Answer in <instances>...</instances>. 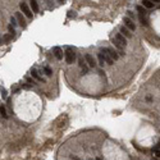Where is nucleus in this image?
<instances>
[{
	"label": "nucleus",
	"instance_id": "nucleus-1",
	"mask_svg": "<svg viewBox=\"0 0 160 160\" xmlns=\"http://www.w3.org/2000/svg\"><path fill=\"white\" fill-rule=\"evenodd\" d=\"M64 56H65V60H67L68 64H73L76 61V59H77V55H76L74 50H72L70 47H67V50L64 53Z\"/></svg>",
	"mask_w": 160,
	"mask_h": 160
},
{
	"label": "nucleus",
	"instance_id": "nucleus-2",
	"mask_svg": "<svg viewBox=\"0 0 160 160\" xmlns=\"http://www.w3.org/2000/svg\"><path fill=\"white\" fill-rule=\"evenodd\" d=\"M19 7H21V10L24 13V16H26L27 18H30V19H32V18H33V13H32V10L30 9V7H28V4H27V3H24V2H23V3H21V5H19Z\"/></svg>",
	"mask_w": 160,
	"mask_h": 160
},
{
	"label": "nucleus",
	"instance_id": "nucleus-3",
	"mask_svg": "<svg viewBox=\"0 0 160 160\" xmlns=\"http://www.w3.org/2000/svg\"><path fill=\"white\" fill-rule=\"evenodd\" d=\"M14 18L17 19L18 24H19L22 28H26L27 23H26V19H24V17H23V14H22L21 12H17V13H16V16H14Z\"/></svg>",
	"mask_w": 160,
	"mask_h": 160
},
{
	"label": "nucleus",
	"instance_id": "nucleus-4",
	"mask_svg": "<svg viewBox=\"0 0 160 160\" xmlns=\"http://www.w3.org/2000/svg\"><path fill=\"white\" fill-rule=\"evenodd\" d=\"M123 23H124V27L128 28L129 31H134L136 30V24L133 23V19H129V18L124 17L123 18Z\"/></svg>",
	"mask_w": 160,
	"mask_h": 160
},
{
	"label": "nucleus",
	"instance_id": "nucleus-5",
	"mask_svg": "<svg viewBox=\"0 0 160 160\" xmlns=\"http://www.w3.org/2000/svg\"><path fill=\"white\" fill-rule=\"evenodd\" d=\"M53 54H54V56H55L58 60H61L63 56H64V53H63L61 47H59V46H54V47H53Z\"/></svg>",
	"mask_w": 160,
	"mask_h": 160
},
{
	"label": "nucleus",
	"instance_id": "nucleus-6",
	"mask_svg": "<svg viewBox=\"0 0 160 160\" xmlns=\"http://www.w3.org/2000/svg\"><path fill=\"white\" fill-rule=\"evenodd\" d=\"M114 39L120 44V46L122 47H124V46H127V39L123 36V35H120V33H115V36H114Z\"/></svg>",
	"mask_w": 160,
	"mask_h": 160
},
{
	"label": "nucleus",
	"instance_id": "nucleus-7",
	"mask_svg": "<svg viewBox=\"0 0 160 160\" xmlns=\"http://www.w3.org/2000/svg\"><path fill=\"white\" fill-rule=\"evenodd\" d=\"M30 73H31V77H32V78H35L36 81H41V82H45V78H42V77H41V76L39 74V72H37V70H36L35 68H32Z\"/></svg>",
	"mask_w": 160,
	"mask_h": 160
},
{
	"label": "nucleus",
	"instance_id": "nucleus-8",
	"mask_svg": "<svg viewBox=\"0 0 160 160\" xmlns=\"http://www.w3.org/2000/svg\"><path fill=\"white\" fill-rule=\"evenodd\" d=\"M85 60L87 61L89 67H91V68H95V67H96V61H95V59H94L90 54H86V55H85Z\"/></svg>",
	"mask_w": 160,
	"mask_h": 160
},
{
	"label": "nucleus",
	"instance_id": "nucleus-9",
	"mask_svg": "<svg viewBox=\"0 0 160 160\" xmlns=\"http://www.w3.org/2000/svg\"><path fill=\"white\" fill-rule=\"evenodd\" d=\"M119 30H120V35H123L126 39H131V37H132V33H131V31H129L128 28H126L124 26H122Z\"/></svg>",
	"mask_w": 160,
	"mask_h": 160
},
{
	"label": "nucleus",
	"instance_id": "nucleus-10",
	"mask_svg": "<svg viewBox=\"0 0 160 160\" xmlns=\"http://www.w3.org/2000/svg\"><path fill=\"white\" fill-rule=\"evenodd\" d=\"M108 51H109V55H110V58L115 61V60H118V58H119V55H118V53L114 50V49H110V47H108Z\"/></svg>",
	"mask_w": 160,
	"mask_h": 160
},
{
	"label": "nucleus",
	"instance_id": "nucleus-11",
	"mask_svg": "<svg viewBox=\"0 0 160 160\" xmlns=\"http://www.w3.org/2000/svg\"><path fill=\"white\" fill-rule=\"evenodd\" d=\"M0 117L4 118V119H8V118H9V115H8V113H7V110H5V106H4L3 104H0Z\"/></svg>",
	"mask_w": 160,
	"mask_h": 160
},
{
	"label": "nucleus",
	"instance_id": "nucleus-12",
	"mask_svg": "<svg viewBox=\"0 0 160 160\" xmlns=\"http://www.w3.org/2000/svg\"><path fill=\"white\" fill-rule=\"evenodd\" d=\"M31 9H32V13H39V3L36 2V0H31Z\"/></svg>",
	"mask_w": 160,
	"mask_h": 160
},
{
	"label": "nucleus",
	"instance_id": "nucleus-13",
	"mask_svg": "<svg viewBox=\"0 0 160 160\" xmlns=\"http://www.w3.org/2000/svg\"><path fill=\"white\" fill-rule=\"evenodd\" d=\"M78 65H79V67H81V68H82V72H83L85 74H86V73L89 72V68H87V65L85 64V60H83L82 58H81V59H79V60H78Z\"/></svg>",
	"mask_w": 160,
	"mask_h": 160
},
{
	"label": "nucleus",
	"instance_id": "nucleus-14",
	"mask_svg": "<svg viewBox=\"0 0 160 160\" xmlns=\"http://www.w3.org/2000/svg\"><path fill=\"white\" fill-rule=\"evenodd\" d=\"M154 5H155V3H152V2H149V0H143V2H142V7H143L145 9L154 8Z\"/></svg>",
	"mask_w": 160,
	"mask_h": 160
},
{
	"label": "nucleus",
	"instance_id": "nucleus-15",
	"mask_svg": "<svg viewBox=\"0 0 160 160\" xmlns=\"http://www.w3.org/2000/svg\"><path fill=\"white\" fill-rule=\"evenodd\" d=\"M136 9H137V12L140 13V16H145V17H146L147 12H146V9H145L142 5H137V7H136Z\"/></svg>",
	"mask_w": 160,
	"mask_h": 160
},
{
	"label": "nucleus",
	"instance_id": "nucleus-16",
	"mask_svg": "<svg viewBox=\"0 0 160 160\" xmlns=\"http://www.w3.org/2000/svg\"><path fill=\"white\" fill-rule=\"evenodd\" d=\"M138 19H140V22H141V24L142 26H149V21H147V18L145 17V16H138Z\"/></svg>",
	"mask_w": 160,
	"mask_h": 160
},
{
	"label": "nucleus",
	"instance_id": "nucleus-17",
	"mask_svg": "<svg viewBox=\"0 0 160 160\" xmlns=\"http://www.w3.org/2000/svg\"><path fill=\"white\" fill-rule=\"evenodd\" d=\"M44 73H45L47 77H51V74H53V69H51L49 65H45V67H44Z\"/></svg>",
	"mask_w": 160,
	"mask_h": 160
},
{
	"label": "nucleus",
	"instance_id": "nucleus-18",
	"mask_svg": "<svg viewBox=\"0 0 160 160\" xmlns=\"http://www.w3.org/2000/svg\"><path fill=\"white\" fill-rule=\"evenodd\" d=\"M97 59H99V64H100L101 67H104V65H105V60H104V56H103L101 53L97 54Z\"/></svg>",
	"mask_w": 160,
	"mask_h": 160
},
{
	"label": "nucleus",
	"instance_id": "nucleus-19",
	"mask_svg": "<svg viewBox=\"0 0 160 160\" xmlns=\"http://www.w3.org/2000/svg\"><path fill=\"white\" fill-rule=\"evenodd\" d=\"M8 30H9V36L10 37H14L16 36V30H14V27H12L10 24L8 26Z\"/></svg>",
	"mask_w": 160,
	"mask_h": 160
},
{
	"label": "nucleus",
	"instance_id": "nucleus-20",
	"mask_svg": "<svg viewBox=\"0 0 160 160\" xmlns=\"http://www.w3.org/2000/svg\"><path fill=\"white\" fill-rule=\"evenodd\" d=\"M0 91H2V97H3V99H7V97H8V92H7V90H5L3 86L0 87Z\"/></svg>",
	"mask_w": 160,
	"mask_h": 160
},
{
	"label": "nucleus",
	"instance_id": "nucleus-21",
	"mask_svg": "<svg viewBox=\"0 0 160 160\" xmlns=\"http://www.w3.org/2000/svg\"><path fill=\"white\" fill-rule=\"evenodd\" d=\"M26 79H27V82L30 83V86H35V85H36V82L33 81L32 77H26Z\"/></svg>",
	"mask_w": 160,
	"mask_h": 160
},
{
	"label": "nucleus",
	"instance_id": "nucleus-22",
	"mask_svg": "<svg viewBox=\"0 0 160 160\" xmlns=\"http://www.w3.org/2000/svg\"><path fill=\"white\" fill-rule=\"evenodd\" d=\"M17 24H18L17 19H16L14 17H12V18H10V26H12V27H17Z\"/></svg>",
	"mask_w": 160,
	"mask_h": 160
},
{
	"label": "nucleus",
	"instance_id": "nucleus-23",
	"mask_svg": "<svg viewBox=\"0 0 160 160\" xmlns=\"http://www.w3.org/2000/svg\"><path fill=\"white\" fill-rule=\"evenodd\" d=\"M133 17H134V14H133V13H132L131 10H128V12H127V18H129V19H132Z\"/></svg>",
	"mask_w": 160,
	"mask_h": 160
},
{
	"label": "nucleus",
	"instance_id": "nucleus-24",
	"mask_svg": "<svg viewBox=\"0 0 160 160\" xmlns=\"http://www.w3.org/2000/svg\"><path fill=\"white\" fill-rule=\"evenodd\" d=\"M154 154H155V156H156V157H159V159H160V150L154 149Z\"/></svg>",
	"mask_w": 160,
	"mask_h": 160
},
{
	"label": "nucleus",
	"instance_id": "nucleus-25",
	"mask_svg": "<svg viewBox=\"0 0 160 160\" xmlns=\"http://www.w3.org/2000/svg\"><path fill=\"white\" fill-rule=\"evenodd\" d=\"M68 17H69V18H74V17H76V13H74V12H68Z\"/></svg>",
	"mask_w": 160,
	"mask_h": 160
},
{
	"label": "nucleus",
	"instance_id": "nucleus-26",
	"mask_svg": "<svg viewBox=\"0 0 160 160\" xmlns=\"http://www.w3.org/2000/svg\"><path fill=\"white\" fill-rule=\"evenodd\" d=\"M10 39H12V37H10V36H9V35H7V36H5V37H4V41H5V42H8V41H9V40H10Z\"/></svg>",
	"mask_w": 160,
	"mask_h": 160
},
{
	"label": "nucleus",
	"instance_id": "nucleus-27",
	"mask_svg": "<svg viewBox=\"0 0 160 160\" xmlns=\"http://www.w3.org/2000/svg\"><path fill=\"white\" fill-rule=\"evenodd\" d=\"M99 74H100L101 77H105V72H104V70H99Z\"/></svg>",
	"mask_w": 160,
	"mask_h": 160
},
{
	"label": "nucleus",
	"instance_id": "nucleus-28",
	"mask_svg": "<svg viewBox=\"0 0 160 160\" xmlns=\"http://www.w3.org/2000/svg\"><path fill=\"white\" fill-rule=\"evenodd\" d=\"M22 87H23V89H30L31 86H30V85H27V83H24V85H22Z\"/></svg>",
	"mask_w": 160,
	"mask_h": 160
},
{
	"label": "nucleus",
	"instance_id": "nucleus-29",
	"mask_svg": "<svg viewBox=\"0 0 160 160\" xmlns=\"http://www.w3.org/2000/svg\"><path fill=\"white\" fill-rule=\"evenodd\" d=\"M155 149H157V150H160V141L157 142V145H156V147H155Z\"/></svg>",
	"mask_w": 160,
	"mask_h": 160
},
{
	"label": "nucleus",
	"instance_id": "nucleus-30",
	"mask_svg": "<svg viewBox=\"0 0 160 160\" xmlns=\"http://www.w3.org/2000/svg\"><path fill=\"white\" fill-rule=\"evenodd\" d=\"M72 159H73V160H79V159H78V157H76V156H73Z\"/></svg>",
	"mask_w": 160,
	"mask_h": 160
},
{
	"label": "nucleus",
	"instance_id": "nucleus-31",
	"mask_svg": "<svg viewBox=\"0 0 160 160\" xmlns=\"http://www.w3.org/2000/svg\"><path fill=\"white\" fill-rule=\"evenodd\" d=\"M2 44H3V39H2V37H0V45H2Z\"/></svg>",
	"mask_w": 160,
	"mask_h": 160
},
{
	"label": "nucleus",
	"instance_id": "nucleus-32",
	"mask_svg": "<svg viewBox=\"0 0 160 160\" xmlns=\"http://www.w3.org/2000/svg\"><path fill=\"white\" fill-rule=\"evenodd\" d=\"M96 160H103V159H101V157H97V159H96Z\"/></svg>",
	"mask_w": 160,
	"mask_h": 160
},
{
	"label": "nucleus",
	"instance_id": "nucleus-33",
	"mask_svg": "<svg viewBox=\"0 0 160 160\" xmlns=\"http://www.w3.org/2000/svg\"><path fill=\"white\" fill-rule=\"evenodd\" d=\"M152 160H156V159H152Z\"/></svg>",
	"mask_w": 160,
	"mask_h": 160
}]
</instances>
